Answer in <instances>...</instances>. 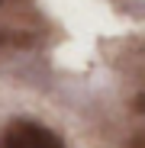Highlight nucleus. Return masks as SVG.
Here are the masks:
<instances>
[{
    "mask_svg": "<svg viewBox=\"0 0 145 148\" xmlns=\"http://www.w3.org/2000/svg\"><path fill=\"white\" fill-rule=\"evenodd\" d=\"M3 39H7V36H3V32H0V42H3Z\"/></svg>",
    "mask_w": 145,
    "mask_h": 148,
    "instance_id": "nucleus-2",
    "label": "nucleus"
},
{
    "mask_svg": "<svg viewBox=\"0 0 145 148\" xmlns=\"http://www.w3.org/2000/svg\"><path fill=\"white\" fill-rule=\"evenodd\" d=\"M0 148H65L61 138L32 119H16L0 132Z\"/></svg>",
    "mask_w": 145,
    "mask_h": 148,
    "instance_id": "nucleus-1",
    "label": "nucleus"
}]
</instances>
